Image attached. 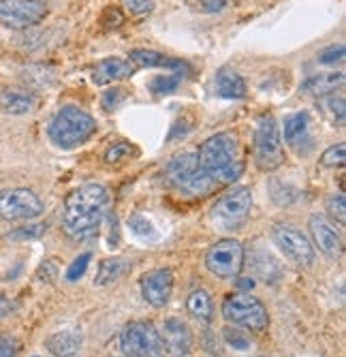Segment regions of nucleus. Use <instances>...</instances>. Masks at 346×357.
Wrapping results in <instances>:
<instances>
[{
  "label": "nucleus",
  "mask_w": 346,
  "mask_h": 357,
  "mask_svg": "<svg viewBox=\"0 0 346 357\" xmlns=\"http://www.w3.org/2000/svg\"><path fill=\"white\" fill-rule=\"evenodd\" d=\"M107 202V188L101 184H84L75 188L67 197L65 214H62V225H65L67 236L73 240L92 238L101 227Z\"/></svg>",
  "instance_id": "nucleus-1"
},
{
  "label": "nucleus",
  "mask_w": 346,
  "mask_h": 357,
  "mask_svg": "<svg viewBox=\"0 0 346 357\" xmlns=\"http://www.w3.org/2000/svg\"><path fill=\"white\" fill-rule=\"evenodd\" d=\"M199 167L223 184L235 182L244 174V163L237 160V137L233 133H218L199 148Z\"/></svg>",
  "instance_id": "nucleus-2"
},
{
  "label": "nucleus",
  "mask_w": 346,
  "mask_h": 357,
  "mask_svg": "<svg viewBox=\"0 0 346 357\" xmlns=\"http://www.w3.org/2000/svg\"><path fill=\"white\" fill-rule=\"evenodd\" d=\"M94 131H97L94 118L75 105L60 107L47 126V135L52 144L62 150H71L86 144L94 135Z\"/></svg>",
  "instance_id": "nucleus-3"
},
{
  "label": "nucleus",
  "mask_w": 346,
  "mask_h": 357,
  "mask_svg": "<svg viewBox=\"0 0 346 357\" xmlns=\"http://www.w3.org/2000/svg\"><path fill=\"white\" fill-rule=\"evenodd\" d=\"M223 317L229 326L246 328L250 332H265L269 326V314L263 302L250 294H231L223 302Z\"/></svg>",
  "instance_id": "nucleus-4"
},
{
  "label": "nucleus",
  "mask_w": 346,
  "mask_h": 357,
  "mask_svg": "<svg viewBox=\"0 0 346 357\" xmlns=\"http://www.w3.org/2000/svg\"><path fill=\"white\" fill-rule=\"evenodd\" d=\"M280 128L272 114H263L255 124V160L261 172H274L282 165L285 154L280 146Z\"/></svg>",
  "instance_id": "nucleus-5"
},
{
  "label": "nucleus",
  "mask_w": 346,
  "mask_h": 357,
  "mask_svg": "<svg viewBox=\"0 0 346 357\" xmlns=\"http://www.w3.org/2000/svg\"><path fill=\"white\" fill-rule=\"evenodd\" d=\"M124 357H163L165 344L161 332L148 321H133L120 334Z\"/></svg>",
  "instance_id": "nucleus-6"
},
{
  "label": "nucleus",
  "mask_w": 346,
  "mask_h": 357,
  "mask_svg": "<svg viewBox=\"0 0 346 357\" xmlns=\"http://www.w3.org/2000/svg\"><path fill=\"white\" fill-rule=\"evenodd\" d=\"M250 210H253L250 188H235L233 192L216 202V206L212 208V220L223 229H237L248 220Z\"/></svg>",
  "instance_id": "nucleus-7"
},
{
  "label": "nucleus",
  "mask_w": 346,
  "mask_h": 357,
  "mask_svg": "<svg viewBox=\"0 0 346 357\" xmlns=\"http://www.w3.org/2000/svg\"><path fill=\"white\" fill-rule=\"evenodd\" d=\"M244 246L233 238H225L207 250L205 268L218 278H235L244 268Z\"/></svg>",
  "instance_id": "nucleus-8"
},
{
  "label": "nucleus",
  "mask_w": 346,
  "mask_h": 357,
  "mask_svg": "<svg viewBox=\"0 0 346 357\" xmlns=\"http://www.w3.org/2000/svg\"><path fill=\"white\" fill-rule=\"evenodd\" d=\"M272 238L276 242V246L285 252V257L289 261H293L299 268H308L314 261V244L310 242V238L306 234H301L299 229L291 225H276Z\"/></svg>",
  "instance_id": "nucleus-9"
},
{
  "label": "nucleus",
  "mask_w": 346,
  "mask_h": 357,
  "mask_svg": "<svg viewBox=\"0 0 346 357\" xmlns=\"http://www.w3.org/2000/svg\"><path fill=\"white\" fill-rule=\"evenodd\" d=\"M43 214V202L30 188H9L0 192V216L5 220H33Z\"/></svg>",
  "instance_id": "nucleus-10"
},
{
  "label": "nucleus",
  "mask_w": 346,
  "mask_h": 357,
  "mask_svg": "<svg viewBox=\"0 0 346 357\" xmlns=\"http://www.w3.org/2000/svg\"><path fill=\"white\" fill-rule=\"evenodd\" d=\"M47 15L41 0H0V24L11 30H26L37 26Z\"/></svg>",
  "instance_id": "nucleus-11"
},
{
  "label": "nucleus",
  "mask_w": 346,
  "mask_h": 357,
  "mask_svg": "<svg viewBox=\"0 0 346 357\" xmlns=\"http://www.w3.org/2000/svg\"><path fill=\"white\" fill-rule=\"evenodd\" d=\"M141 287V296L143 300L154 306V308H163L169 304L171 294H173V272L169 268H159V270H150L141 276L139 280Z\"/></svg>",
  "instance_id": "nucleus-12"
},
{
  "label": "nucleus",
  "mask_w": 346,
  "mask_h": 357,
  "mask_svg": "<svg viewBox=\"0 0 346 357\" xmlns=\"http://www.w3.org/2000/svg\"><path fill=\"white\" fill-rule=\"evenodd\" d=\"M308 225H310V236L314 240V246L329 259L342 257L344 242H342L340 231L336 229V225H331L323 214H312Z\"/></svg>",
  "instance_id": "nucleus-13"
},
{
  "label": "nucleus",
  "mask_w": 346,
  "mask_h": 357,
  "mask_svg": "<svg viewBox=\"0 0 346 357\" xmlns=\"http://www.w3.org/2000/svg\"><path fill=\"white\" fill-rule=\"evenodd\" d=\"M161 338H163L165 351L171 355L184 357L193 351V332L182 319H175V317L167 319L161 332Z\"/></svg>",
  "instance_id": "nucleus-14"
},
{
  "label": "nucleus",
  "mask_w": 346,
  "mask_h": 357,
  "mask_svg": "<svg viewBox=\"0 0 346 357\" xmlns=\"http://www.w3.org/2000/svg\"><path fill=\"white\" fill-rule=\"evenodd\" d=\"M135 64L122 58H105L97 64V69L92 71V84L107 86L120 79H129L135 73Z\"/></svg>",
  "instance_id": "nucleus-15"
},
{
  "label": "nucleus",
  "mask_w": 346,
  "mask_h": 357,
  "mask_svg": "<svg viewBox=\"0 0 346 357\" xmlns=\"http://www.w3.org/2000/svg\"><path fill=\"white\" fill-rule=\"evenodd\" d=\"M285 139L287 144L299 152V154H308L312 150V137H310V120L308 114L299 112L293 114L285 120Z\"/></svg>",
  "instance_id": "nucleus-16"
},
{
  "label": "nucleus",
  "mask_w": 346,
  "mask_h": 357,
  "mask_svg": "<svg viewBox=\"0 0 346 357\" xmlns=\"http://www.w3.org/2000/svg\"><path fill=\"white\" fill-rule=\"evenodd\" d=\"M129 60L135 64V67H148V69H171V71H178V73H186L188 67L186 62L178 60V58H169L165 54H159L154 50H133Z\"/></svg>",
  "instance_id": "nucleus-17"
},
{
  "label": "nucleus",
  "mask_w": 346,
  "mask_h": 357,
  "mask_svg": "<svg viewBox=\"0 0 346 357\" xmlns=\"http://www.w3.org/2000/svg\"><path fill=\"white\" fill-rule=\"evenodd\" d=\"M197 169H199L197 152H184V154H178L169 160L167 167H165V174H167L169 182L180 188Z\"/></svg>",
  "instance_id": "nucleus-18"
},
{
  "label": "nucleus",
  "mask_w": 346,
  "mask_h": 357,
  "mask_svg": "<svg viewBox=\"0 0 346 357\" xmlns=\"http://www.w3.org/2000/svg\"><path fill=\"white\" fill-rule=\"evenodd\" d=\"M81 334L79 332H56L47 338V349L54 357H79L81 351Z\"/></svg>",
  "instance_id": "nucleus-19"
},
{
  "label": "nucleus",
  "mask_w": 346,
  "mask_h": 357,
  "mask_svg": "<svg viewBox=\"0 0 346 357\" xmlns=\"http://www.w3.org/2000/svg\"><path fill=\"white\" fill-rule=\"evenodd\" d=\"M216 94L223 96V99H244L246 82L233 69L223 67L216 73Z\"/></svg>",
  "instance_id": "nucleus-20"
},
{
  "label": "nucleus",
  "mask_w": 346,
  "mask_h": 357,
  "mask_svg": "<svg viewBox=\"0 0 346 357\" xmlns=\"http://www.w3.org/2000/svg\"><path fill=\"white\" fill-rule=\"evenodd\" d=\"M37 107V101L33 94L17 92V90H5L0 92V109L9 116H24Z\"/></svg>",
  "instance_id": "nucleus-21"
},
{
  "label": "nucleus",
  "mask_w": 346,
  "mask_h": 357,
  "mask_svg": "<svg viewBox=\"0 0 346 357\" xmlns=\"http://www.w3.org/2000/svg\"><path fill=\"white\" fill-rule=\"evenodd\" d=\"M344 86V73H321V75H312L301 88L312 94V96H327L336 88Z\"/></svg>",
  "instance_id": "nucleus-22"
},
{
  "label": "nucleus",
  "mask_w": 346,
  "mask_h": 357,
  "mask_svg": "<svg viewBox=\"0 0 346 357\" xmlns=\"http://www.w3.org/2000/svg\"><path fill=\"white\" fill-rule=\"evenodd\" d=\"M186 310L197 321L210 323L212 317H214V304H212V298H210L207 291H203V289L193 291V294L188 296V300H186Z\"/></svg>",
  "instance_id": "nucleus-23"
},
{
  "label": "nucleus",
  "mask_w": 346,
  "mask_h": 357,
  "mask_svg": "<svg viewBox=\"0 0 346 357\" xmlns=\"http://www.w3.org/2000/svg\"><path fill=\"white\" fill-rule=\"evenodd\" d=\"M127 270H129V261H127V259H122V257L103 259L101 266H99V272H97V278H94V284H99V287L111 284V282H116Z\"/></svg>",
  "instance_id": "nucleus-24"
},
{
  "label": "nucleus",
  "mask_w": 346,
  "mask_h": 357,
  "mask_svg": "<svg viewBox=\"0 0 346 357\" xmlns=\"http://www.w3.org/2000/svg\"><path fill=\"white\" fill-rule=\"evenodd\" d=\"M250 259V266H253V270L267 282H274L280 278V266L276 259L269 255V252H253L248 257Z\"/></svg>",
  "instance_id": "nucleus-25"
},
{
  "label": "nucleus",
  "mask_w": 346,
  "mask_h": 357,
  "mask_svg": "<svg viewBox=\"0 0 346 357\" xmlns=\"http://www.w3.org/2000/svg\"><path fill=\"white\" fill-rule=\"evenodd\" d=\"M321 109L331 118V122H338V124H344V112H346V105H344V96H333V94H327V96H321Z\"/></svg>",
  "instance_id": "nucleus-26"
},
{
  "label": "nucleus",
  "mask_w": 346,
  "mask_h": 357,
  "mask_svg": "<svg viewBox=\"0 0 346 357\" xmlns=\"http://www.w3.org/2000/svg\"><path fill=\"white\" fill-rule=\"evenodd\" d=\"M182 73H173V75H159V77H154L148 88L156 94V96H163V94H171L173 90H178L180 82H182Z\"/></svg>",
  "instance_id": "nucleus-27"
},
{
  "label": "nucleus",
  "mask_w": 346,
  "mask_h": 357,
  "mask_svg": "<svg viewBox=\"0 0 346 357\" xmlns=\"http://www.w3.org/2000/svg\"><path fill=\"white\" fill-rule=\"evenodd\" d=\"M344 163H346V146L344 144L329 146L321 156L323 167H342Z\"/></svg>",
  "instance_id": "nucleus-28"
},
{
  "label": "nucleus",
  "mask_w": 346,
  "mask_h": 357,
  "mask_svg": "<svg viewBox=\"0 0 346 357\" xmlns=\"http://www.w3.org/2000/svg\"><path fill=\"white\" fill-rule=\"evenodd\" d=\"M223 338H225V342H227L229 347H233L235 351H248V349H250V338H248L242 330H237L235 326H227V328L223 330Z\"/></svg>",
  "instance_id": "nucleus-29"
},
{
  "label": "nucleus",
  "mask_w": 346,
  "mask_h": 357,
  "mask_svg": "<svg viewBox=\"0 0 346 357\" xmlns=\"http://www.w3.org/2000/svg\"><path fill=\"white\" fill-rule=\"evenodd\" d=\"M131 154H135V148L133 144L129 142H118V144H111L109 150L105 152V163H120L122 158H129Z\"/></svg>",
  "instance_id": "nucleus-30"
},
{
  "label": "nucleus",
  "mask_w": 346,
  "mask_h": 357,
  "mask_svg": "<svg viewBox=\"0 0 346 357\" xmlns=\"http://www.w3.org/2000/svg\"><path fill=\"white\" fill-rule=\"evenodd\" d=\"M327 214L331 218H336L340 225L346 222V197L340 192V195H331L327 199Z\"/></svg>",
  "instance_id": "nucleus-31"
},
{
  "label": "nucleus",
  "mask_w": 346,
  "mask_h": 357,
  "mask_svg": "<svg viewBox=\"0 0 346 357\" xmlns=\"http://www.w3.org/2000/svg\"><path fill=\"white\" fill-rule=\"evenodd\" d=\"M129 227H131V231H135V234L141 236V238H156L154 225H152L146 216H141V214H133V216L129 218Z\"/></svg>",
  "instance_id": "nucleus-32"
},
{
  "label": "nucleus",
  "mask_w": 346,
  "mask_h": 357,
  "mask_svg": "<svg viewBox=\"0 0 346 357\" xmlns=\"http://www.w3.org/2000/svg\"><path fill=\"white\" fill-rule=\"evenodd\" d=\"M90 259H92V255H90V252H84V255H79V257L75 259V261L69 266V270H67V280H71V282L79 280V278L86 274V270H88Z\"/></svg>",
  "instance_id": "nucleus-33"
},
{
  "label": "nucleus",
  "mask_w": 346,
  "mask_h": 357,
  "mask_svg": "<svg viewBox=\"0 0 346 357\" xmlns=\"http://www.w3.org/2000/svg\"><path fill=\"white\" fill-rule=\"evenodd\" d=\"M344 54H346V47L342 43L329 45V47L319 52V62L321 64H340L344 60Z\"/></svg>",
  "instance_id": "nucleus-34"
},
{
  "label": "nucleus",
  "mask_w": 346,
  "mask_h": 357,
  "mask_svg": "<svg viewBox=\"0 0 346 357\" xmlns=\"http://www.w3.org/2000/svg\"><path fill=\"white\" fill-rule=\"evenodd\" d=\"M45 231L43 225H28V227H19V229L11 231L9 238L13 240H35V238H41Z\"/></svg>",
  "instance_id": "nucleus-35"
},
{
  "label": "nucleus",
  "mask_w": 346,
  "mask_h": 357,
  "mask_svg": "<svg viewBox=\"0 0 346 357\" xmlns=\"http://www.w3.org/2000/svg\"><path fill=\"white\" fill-rule=\"evenodd\" d=\"M127 99V90H122V88H113V90H107L103 94V107L107 112H113L116 107H120V103Z\"/></svg>",
  "instance_id": "nucleus-36"
},
{
  "label": "nucleus",
  "mask_w": 346,
  "mask_h": 357,
  "mask_svg": "<svg viewBox=\"0 0 346 357\" xmlns=\"http://www.w3.org/2000/svg\"><path fill=\"white\" fill-rule=\"evenodd\" d=\"M122 5L133 15H148L154 9V0H122Z\"/></svg>",
  "instance_id": "nucleus-37"
},
{
  "label": "nucleus",
  "mask_w": 346,
  "mask_h": 357,
  "mask_svg": "<svg viewBox=\"0 0 346 357\" xmlns=\"http://www.w3.org/2000/svg\"><path fill=\"white\" fill-rule=\"evenodd\" d=\"M19 342L13 336H0V357H15Z\"/></svg>",
  "instance_id": "nucleus-38"
},
{
  "label": "nucleus",
  "mask_w": 346,
  "mask_h": 357,
  "mask_svg": "<svg viewBox=\"0 0 346 357\" xmlns=\"http://www.w3.org/2000/svg\"><path fill=\"white\" fill-rule=\"evenodd\" d=\"M56 276H58V268H56L54 261H43V264L39 266V270H37V278H39L41 282H54Z\"/></svg>",
  "instance_id": "nucleus-39"
},
{
  "label": "nucleus",
  "mask_w": 346,
  "mask_h": 357,
  "mask_svg": "<svg viewBox=\"0 0 346 357\" xmlns=\"http://www.w3.org/2000/svg\"><path fill=\"white\" fill-rule=\"evenodd\" d=\"M122 22H124V15L118 9H113V7H107L105 13H103V17H101V24L105 28H118Z\"/></svg>",
  "instance_id": "nucleus-40"
},
{
  "label": "nucleus",
  "mask_w": 346,
  "mask_h": 357,
  "mask_svg": "<svg viewBox=\"0 0 346 357\" xmlns=\"http://www.w3.org/2000/svg\"><path fill=\"white\" fill-rule=\"evenodd\" d=\"M199 7L205 13H220L227 7V0H199Z\"/></svg>",
  "instance_id": "nucleus-41"
},
{
  "label": "nucleus",
  "mask_w": 346,
  "mask_h": 357,
  "mask_svg": "<svg viewBox=\"0 0 346 357\" xmlns=\"http://www.w3.org/2000/svg\"><path fill=\"white\" fill-rule=\"evenodd\" d=\"M205 349L212 353V355H218L220 353V344H218V340H216V336L207 330L205 332Z\"/></svg>",
  "instance_id": "nucleus-42"
},
{
  "label": "nucleus",
  "mask_w": 346,
  "mask_h": 357,
  "mask_svg": "<svg viewBox=\"0 0 346 357\" xmlns=\"http://www.w3.org/2000/svg\"><path fill=\"white\" fill-rule=\"evenodd\" d=\"M237 287H239V289H253V287H255V280H253V278H242V280L237 282Z\"/></svg>",
  "instance_id": "nucleus-43"
},
{
  "label": "nucleus",
  "mask_w": 346,
  "mask_h": 357,
  "mask_svg": "<svg viewBox=\"0 0 346 357\" xmlns=\"http://www.w3.org/2000/svg\"><path fill=\"white\" fill-rule=\"evenodd\" d=\"M3 304H5V298H3V296H0V310H3Z\"/></svg>",
  "instance_id": "nucleus-44"
},
{
  "label": "nucleus",
  "mask_w": 346,
  "mask_h": 357,
  "mask_svg": "<svg viewBox=\"0 0 346 357\" xmlns=\"http://www.w3.org/2000/svg\"><path fill=\"white\" fill-rule=\"evenodd\" d=\"M33 357H39V355H33Z\"/></svg>",
  "instance_id": "nucleus-45"
}]
</instances>
